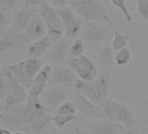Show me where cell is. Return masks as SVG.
I'll list each match as a JSON object with an SVG mask.
<instances>
[{"mask_svg": "<svg viewBox=\"0 0 148 134\" xmlns=\"http://www.w3.org/2000/svg\"><path fill=\"white\" fill-rule=\"evenodd\" d=\"M69 4L76 15L84 21L105 24L108 26L113 25L108 12L99 0H70Z\"/></svg>", "mask_w": 148, "mask_h": 134, "instance_id": "6da1fadb", "label": "cell"}, {"mask_svg": "<svg viewBox=\"0 0 148 134\" xmlns=\"http://www.w3.org/2000/svg\"><path fill=\"white\" fill-rule=\"evenodd\" d=\"M111 78L108 73H103L98 76L92 81H84L78 79L75 82V87L79 93L90 99L92 102L102 105L108 99L110 92Z\"/></svg>", "mask_w": 148, "mask_h": 134, "instance_id": "7a4b0ae2", "label": "cell"}, {"mask_svg": "<svg viewBox=\"0 0 148 134\" xmlns=\"http://www.w3.org/2000/svg\"><path fill=\"white\" fill-rule=\"evenodd\" d=\"M104 119L121 124L126 129L137 126L136 117L126 105L112 99H107L102 104Z\"/></svg>", "mask_w": 148, "mask_h": 134, "instance_id": "3957f363", "label": "cell"}, {"mask_svg": "<svg viewBox=\"0 0 148 134\" xmlns=\"http://www.w3.org/2000/svg\"><path fill=\"white\" fill-rule=\"evenodd\" d=\"M43 65L44 63L40 58L27 57L18 63L7 66V68L20 84L26 90H29L33 85V80Z\"/></svg>", "mask_w": 148, "mask_h": 134, "instance_id": "277c9868", "label": "cell"}, {"mask_svg": "<svg viewBox=\"0 0 148 134\" xmlns=\"http://www.w3.org/2000/svg\"><path fill=\"white\" fill-rule=\"evenodd\" d=\"M38 14L45 21L47 27V35L53 42H56L64 36V27L58 14L57 9L47 2L38 5Z\"/></svg>", "mask_w": 148, "mask_h": 134, "instance_id": "5b68a950", "label": "cell"}, {"mask_svg": "<svg viewBox=\"0 0 148 134\" xmlns=\"http://www.w3.org/2000/svg\"><path fill=\"white\" fill-rule=\"evenodd\" d=\"M4 69L7 81V94L5 102V110H6L13 106L26 103L27 92L26 89L15 78V76L8 70L7 67Z\"/></svg>", "mask_w": 148, "mask_h": 134, "instance_id": "8992f818", "label": "cell"}, {"mask_svg": "<svg viewBox=\"0 0 148 134\" xmlns=\"http://www.w3.org/2000/svg\"><path fill=\"white\" fill-rule=\"evenodd\" d=\"M29 43L24 31H18L11 28L5 31L0 39V54L4 57H8Z\"/></svg>", "mask_w": 148, "mask_h": 134, "instance_id": "52a82bcc", "label": "cell"}, {"mask_svg": "<svg viewBox=\"0 0 148 134\" xmlns=\"http://www.w3.org/2000/svg\"><path fill=\"white\" fill-rule=\"evenodd\" d=\"M108 31V25L87 21L85 22L81 31L85 42L92 45H98L101 44L106 39Z\"/></svg>", "mask_w": 148, "mask_h": 134, "instance_id": "ba28073f", "label": "cell"}, {"mask_svg": "<svg viewBox=\"0 0 148 134\" xmlns=\"http://www.w3.org/2000/svg\"><path fill=\"white\" fill-rule=\"evenodd\" d=\"M75 105L76 108L91 121L104 119L102 105L92 102L79 92L75 95Z\"/></svg>", "mask_w": 148, "mask_h": 134, "instance_id": "9c48e42d", "label": "cell"}, {"mask_svg": "<svg viewBox=\"0 0 148 134\" xmlns=\"http://www.w3.org/2000/svg\"><path fill=\"white\" fill-rule=\"evenodd\" d=\"M24 33L30 43L42 38L47 35V27L38 13H35L32 20L24 31Z\"/></svg>", "mask_w": 148, "mask_h": 134, "instance_id": "30bf717a", "label": "cell"}, {"mask_svg": "<svg viewBox=\"0 0 148 134\" xmlns=\"http://www.w3.org/2000/svg\"><path fill=\"white\" fill-rule=\"evenodd\" d=\"M88 129L90 134H120L123 126L106 119H99L91 121Z\"/></svg>", "mask_w": 148, "mask_h": 134, "instance_id": "8fae6325", "label": "cell"}, {"mask_svg": "<svg viewBox=\"0 0 148 134\" xmlns=\"http://www.w3.org/2000/svg\"><path fill=\"white\" fill-rule=\"evenodd\" d=\"M51 81L62 87H70L76 82V73L71 67H55L51 72Z\"/></svg>", "mask_w": 148, "mask_h": 134, "instance_id": "7c38bea8", "label": "cell"}, {"mask_svg": "<svg viewBox=\"0 0 148 134\" xmlns=\"http://www.w3.org/2000/svg\"><path fill=\"white\" fill-rule=\"evenodd\" d=\"M66 98V91L62 86L51 87L45 90L43 93L44 105L51 109L58 108Z\"/></svg>", "mask_w": 148, "mask_h": 134, "instance_id": "4fadbf2b", "label": "cell"}, {"mask_svg": "<svg viewBox=\"0 0 148 134\" xmlns=\"http://www.w3.org/2000/svg\"><path fill=\"white\" fill-rule=\"evenodd\" d=\"M70 45V41L68 40L59 39L56 41L46 53V59L57 64L63 63L68 57Z\"/></svg>", "mask_w": 148, "mask_h": 134, "instance_id": "5bb4252c", "label": "cell"}, {"mask_svg": "<svg viewBox=\"0 0 148 134\" xmlns=\"http://www.w3.org/2000/svg\"><path fill=\"white\" fill-rule=\"evenodd\" d=\"M52 46V40L48 36L45 35L40 39H38L34 42H32L27 48V56L28 57L40 58L45 54L48 52V51Z\"/></svg>", "mask_w": 148, "mask_h": 134, "instance_id": "9a60e30c", "label": "cell"}, {"mask_svg": "<svg viewBox=\"0 0 148 134\" xmlns=\"http://www.w3.org/2000/svg\"><path fill=\"white\" fill-rule=\"evenodd\" d=\"M0 124L5 128L13 130H24L25 126L21 118L10 110H5L0 114Z\"/></svg>", "mask_w": 148, "mask_h": 134, "instance_id": "2e32d148", "label": "cell"}, {"mask_svg": "<svg viewBox=\"0 0 148 134\" xmlns=\"http://www.w3.org/2000/svg\"><path fill=\"white\" fill-rule=\"evenodd\" d=\"M98 62L102 67H111L115 63V54L112 44H103L98 54Z\"/></svg>", "mask_w": 148, "mask_h": 134, "instance_id": "e0dca14e", "label": "cell"}, {"mask_svg": "<svg viewBox=\"0 0 148 134\" xmlns=\"http://www.w3.org/2000/svg\"><path fill=\"white\" fill-rule=\"evenodd\" d=\"M51 124H52V117H51L49 114H47L46 116L36 120L35 122L27 125L24 129V131H26L30 134H42L47 129L50 128Z\"/></svg>", "mask_w": 148, "mask_h": 134, "instance_id": "ac0fdd59", "label": "cell"}, {"mask_svg": "<svg viewBox=\"0 0 148 134\" xmlns=\"http://www.w3.org/2000/svg\"><path fill=\"white\" fill-rule=\"evenodd\" d=\"M35 13L32 12L31 11L27 10H22L18 12L15 14L12 25V29L18 31H24L30 21L32 20V17L34 16Z\"/></svg>", "mask_w": 148, "mask_h": 134, "instance_id": "d6986e66", "label": "cell"}, {"mask_svg": "<svg viewBox=\"0 0 148 134\" xmlns=\"http://www.w3.org/2000/svg\"><path fill=\"white\" fill-rule=\"evenodd\" d=\"M58 14L64 25V29L67 28L68 26H70L74 21H75L79 17L76 15V13L73 12V10L71 8L69 7H64V8H61V9H57Z\"/></svg>", "mask_w": 148, "mask_h": 134, "instance_id": "ffe728a7", "label": "cell"}, {"mask_svg": "<svg viewBox=\"0 0 148 134\" xmlns=\"http://www.w3.org/2000/svg\"><path fill=\"white\" fill-rule=\"evenodd\" d=\"M51 72L52 69L50 64H44L38 74L36 75L34 80H33V85L34 84H48L49 81H51Z\"/></svg>", "mask_w": 148, "mask_h": 134, "instance_id": "44dd1931", "label": "cell"}, {"mask_svg": "<svg viewBox=\"0 0 148 134\" xmlns=\"http://www.w3.org/2000/svg\"><path fill=\"white\" fill-rule=\"evenodd\" d=\"M113 33L114 34H113V38L112 40V46L114 51L117 52L126 47L128 41H129V36L122 34L117 30H115Z\"/></svg>", "mask_w": 148, "mask_h": 134, "instance_id": "7402d4cb", "label": "cell"}, {"mask_svg": "<svg viewBox=\"0 0 148 134\" xmlns=\"http://www.w3.org/2000/svg\"><path fill=\"white\" fill-rule=\"evenodd\" d=\"M84 24H85V21L82 18H78L70 26L64 29V35L69 38H77L79 32H81Z\"/></svg>", "mask_w": 148, "mask_h": 134, "instance_id": "603a6c76", "label": "cell"}, {"mask_svg": "<svg viewBox=\"0 0 148 134\" xmlns=\"http://www.w3.org/2000/svg\"><path fill=\"white\" fill-rule=\"evenodd\" d=\"M86 51V44L83 39L76 38L70 45L68 51V57H80Z\"/></svg>", "mask_w": 148, "mask_h": 134, "instance_id": "cb8c5ba5", "label": "cell"}, {"mask_svg": "<svg viewBox=\"0 0 148 134\" xmlns=\"http://www.w3.org/2000/svg\"><path fill=\"white\" fill-rule=\"evenodd\" d=\"M78 120V117L75 115H61L54 114L52 117V124L58 129L63 128L65 124L70 122H74Z\"/></svg>", "mask_w": 148, "mask_h": 134, "instance_id": "d4e9b609", "label": "cell"}, {"mask_svg": "<svg viewBox=\"0 0 148 134\" xmlns=\"http://www.w3.org/2000/svg\"><path fill=\"white\" fill-rule=\"evenodd\" d=\"M46 84H34L27 92V100L39 99V97L46 90Z\"/></svg>", "mask_w": 148, "mask_h": 134, "instance_id": "484cf974", "label": "cell"}, {"mask_svg": "<svg viewBox=\"0 0 148 134\" xmlns=\"http://www.w3.org/2000/svg\"><path fill=\"white\" fill-rule=\"evenodd\" d=\"M131 57H132L131 51L127 47H125V48L116 52V54H115V64L118 66L126 65L130 62Z\"/></svg>", "mask_w": 148, "mask_h": 134, "instance_id": "4316f807", "label": "cell"}, {"mask_svg": "<svg viewBox=\"0 0 148 134\" xmlns=\"http://www.w3.org/2000/svg\"><path fill=\"white\" fill-rule=\"evenodd\" d=\"M55 114L75 115L76 114V105L70 101H64L57 108Z\"/></svg>", "mask_w": 148, "mask_h": 134, "instance_id": "83f0119b", "label": "cell"}, {"mask_svg": "<svg viewBox=\"0 0 148 134\" xmlns=\"http://www.w3.org/2000/svg\"><path fill=\"white\" fill-rule=\"evenodd\" d=\"M74 72H75L76 75L79 78V79L84 80V81H92L98 77L90 69L84 66H79V68H77Z\"/></svg>", "mask_w": 148, "mask_h": 134, "instance_id": "f1b7e54d", "label": "cell"}, {"mask_svg": "<svg viewBox=\"0 0 148 134\" xmlns=\"http://www.w3.org/2000/svg\"><path fill=\"white\" fill-rule=\"evenodd\" d=\"M111 2L112 3V5L117 7L118 9H119L121 11V12L124 14V16L126 18V21L129 24L132 23V18L131 16V14L129 13L126 5H125V0H111Z\"/></svg>", "mask_w": 148, "mask_h": 134, "instance_id": "f546056e", "label": "cell"}, {"mask_svg": "<svg viewBox=\"0 0 148 134\" xmlns=\"http://www.w3.org/2000/svg\"><path fill=\"white\" fill-rule=\"evenodd\" d=\"M137 11L138 16L148 22V0H137Z\"/></svg>", "mask_w": 148, "mask_h": 134, "instance_id": "4dcf8cb0", "label": "cell"}, {"mask_svg": "<svg viewBox=\"0 0 148 134\" xmlns=\"http://www.w3.org/2000/svg\"><path fill=\"white\" fill-rule=\"evenodd\" d=\"M7 94V81L5 69L0 71V100L5 102Z\"/></svg>", "mask_w": 148, "mask_h": 134, "instance_id": "1f68e13d", "label": "cell"}, {"mask_svg": "<svg viewBox=\"0 0 148 134\" xmlns=\"http://www.w3.org/2000/svg\"><path fill=\"white\" fill-rule=\"evenodd\" d=\"M79 57L80 59L81 66H84V67H86V68L90 69L93 73H95L98 76V67L95 65V64L88 57H86L85 54H83V55H81Z\"/></svg>", "mask_w": 148, "mask_h": 134, "instance_id": "d6a6232c", "label": "cell"}, {"mask_svg": "<svg viewBox=\"0 0 148 134\" xmlns=\"http://www.w3.org/2000/svg\"><path fill=\"white\" fill-rule=\"evenodd\" d=\"M19 5V0H0V6L5 10L16 9Z\"/></svg>", "mask_w": 148, "mask_h": 134, "instance_id": "836d02e7", "label": "cell"}, {"mask_svg": "<svg viewBox=\"0 0 148 134\" xmlns=\"http://www.w3.org/2000/svg\"><path fill=\"white\" fill-rule=\"evenodd\" d=\"M47 3L56 9H61L67 6L69 0H47Z\"/></svg>", "mask_w": 148, "mask_h": 134, "instance_id": "e575fe53", "label": "cell"}, {"mask_svg": "<svg viewBox=\"0 0 148 134\" xmlns=\"http://www.w3.org/2000/svg\"><path fill=\"white\" fill-rule=\"evenodd\" d=\"M10 24V19L6 16L5 13H4L2 11H0V30L1 31H6L5 29L8 27Z\"/></svg>", "mask_w": 148, "mask_h": 134, "instance_id": "d590c367", "label": "cell"}, {"mask_svg": "<svg viewBox=\"0 0 148 134\" xmlns=\"http://www.w3.org/2000/svg\"><path fill=\"white\" fill-rule=\"evenodd\" d=\"M43 2L44 0H23V5L26 8H31L36 5H39Z\"/></svg>", "mask_w": 148, "mask_h": 134, "instance_id": "8d00e7d4", "label": "cell"}, {"mask_svg": "<svg viewBox=\"0 0 148 134\" xmlns=\"http://www.w3.org/2000/svg\"><path fill=\"white\" fill-rule=\"evenodd\" d=\"M74 133L75 134H90L88 131H86V130H84L79 126H74Z\"/></svg>", "mask_w": 148, "mask_h": 134, "instance_id": "74e56055", "label": "cell"}, {"mask_svg": "<svg viewBox=\"0 0 148 134\" xmlns=\"http://www.w3.org/2000/svg\"><path fill=\"white\" fill-rule=\"evenodd\" d=\"M120 134H138V132L136 131L135 128H130V129L125 128V130L122 131Z\"/></svg>", "mask_w": 148, "mask_h": 134, "instance_id": "f35d334b", "label": "cell"}, {"mask_svg": "<svg viewBox=\"0 0 148 134\" xmlns=\"http://www.w3.org/2000/svg\"><path fill=\"white\" fill-rule=\"evenodd\" d=\"M0 134H12V132L9 131V129L2 127L0 128Z\"/></svg>", "mask_w": 148, "mask_h": 134, "instance_id": "ab89813d", "label": "cell"}, {"mask_svg": "<svg viewBox=\"0 0 148 134\" xmlns=\"http://www.w3.org/2000/svg\"><path fill=\"white\" fill-rule=\"evenodd\" d=\"M5 103H4L3 101L0 100V114H1V113L5 111Z\"/></svg>", "mask_w": 148, "mask_h": 134, "instance_id": "60d3db41", "label": "cell"}, {"mask_svg": "<svg viewBox=\"0 0 148 134\" xmlns=\"http://www.w3.org/2000/svg\"><path fill=\"white\" fill-rule=\"evenodd\" d=\"M47 134H60V133L58 131H51L48 132Z\"/></svg>", "mask_w": 148, "mask_h": 134, "instance_id": "b9f144b4", "label": "cell"}, {"mask_svg": "<svg viewBox=\"0 0 148 134\" xmlns=\"http://www.w3.org/2000/svg\"><path fill=\"white\" fill-rule=\"evenodd\" d=\"M5 31H1V30H0V39H1V38L3 37V35H4Z\"/></svg>", "mask_w": 148, "mask_h": 134, "instance_id": "7bdbcfd3", "label": "cell"}, {"mask_svg": "<svg viewBox=\"0 0 148 134\" xmlns=\"http://www.w3.org/2000/svg\"><path fill=\"white\" fill-rule=\"evenodd\" d=\"M12 134H24L22 131H15V132H13Z\"/></svg>", "mask_w": 148, "mask_h": 134, "instance_id": "ee69618b", "label": "cell"}]
</instances>
